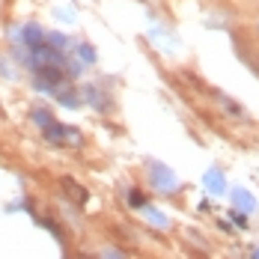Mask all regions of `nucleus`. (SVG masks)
Segmentation results:
<instances>
[{
  "mask_svg": "<svg viewBox=\"0 0 259 259\" xmlns=\"http://www.w3.org/2000/svg\"><path fill=\"white\" fill-rule=\"evenodd\" d=\"M45 137L51 140V143H69V146H80L83 143V137H80L78 128H69V125H60V122H51L48 128H45Z\"/></svg>",
  "mask_w": 259,
  "mask_h": 259,
  "instance_id": "obj_1",
  "label": "nucleus"
},
{
  "mask_svg": "<svg viewBox=\"0 0 259 259\" xmlns=\"http://www.w3.org/2000/svg\"><path fill=\"white\" fill-rule=\"evenodd\" d=\"M149 176H152V185H155L158 191H164V194H170V191H176V176L164 167V164H152V170H149Z\"/></svg>",
  "mask_w": 259,
  "mask_h": 259,
  "instance_id": "obj_2",
  "label": "nucleus"
},
{
  "mask_svg": "<svg viewBox=\"0 0 259 259\" xmlns=\"http://www.w3.org/2000/svg\"><path fill=\"white\" fill-rule=\"evenodd\" d=\"M83 99L93 104V107H99V110H107V107H110V104L104 102L107 96H104L102 90H96V87H87V90H83Z\"/></svg>",
  "mask_w": 259,
  "mask_h": 259,
  "instance_id": "obj_3",
  "label": "nucleus"
},
{
  "mask_svg": "<svg viewBox=\"0 0 259 259\" xmlns=\"http://www.w3.org/2000/svg\"><path fill=\"white\" fill-rule=\"evenodd\" d=\"M206 188L211 194H224V173L221 170H208L206 173Z\"/></svg>",
  "mask_w": 259,
  "mask_h": 259,
  "instance_id": "obj_4",
  "label": "nucleus"
},
{
  "mask_svg": "<svg viewBox=\"0 0 259 259\" xmlns=\"http://www.w3.org/2000/svg\"><path fill=\"white\" fill-rule=\"evenodd\" d=\"M143 214H146V221H149V224H155V227H161V230H164V227H170V221H167V218H164L158 208L143 206Z\"/></svg>",
  "mask_w": 259,
  "mask_h": 259,
  "instance_id": "obj_5",
  "label": "nucleus"
},
{
  "mask_svg": "<svg viewBox=\"0 0 259 259\" xmlns=\"http://www.w3.org/2000/svg\"><path fill=\"white\" fill-rule=\"evenodd\" d=\"M233 200H235V206H241V208H253V200L247 197V191H235Z\"/></svg>",
  "mask_w": 259,
  "mask_h": 259,
  "instance_id": "obj_6",
  "label": "nucleus"
},
{
  "mask_svg": "<svg viewBox=\"0 0 259 259\" xmlns=\"http://www.w3.org/2000/svg\"><path fill=\"white\" fill-rule=\"evenodd\" d=\"M33 122H36V125H42V128H48L54 119H51V113H48V110H36V113H33Z\"/></svg>",
  "mask_w": 259,
  "mask_h": 259,
  "instance_id": "obj_7",
  "label": "nucleus"
},
{
  "mask_svg": "<svg viewBox=\"0 0 259 259\" xmlns=\"http://www.w3.org/2000/svg\"><path fill=\"white\" fill-rule=\"evenodd\" d=\"M78 51H80V60H83V63H96V51H93V45H80Z\"/></svg>",
  "mask_w": 259,
  "mask_h": 259,
  "instance_id": "obj_8",
  "label": "nucleus"
},
{
  "mask_svg": "<svg viewBox=\"0 0 259 259\" xmlns=\"http://www.w3.org/2000/svg\"><path fill=\"white\" fill-rule=\"evenodd\" d=\"M128 203H131V206H134V208H143V206H146V197H143L140 191H131Z\"/></svg>",
  "mask_w": 259,
  "mask_h": 259,
  "instance_id": "obj_9",
  "label": "nucleus"
},
{
  "mask_svg": "<svg viewBox=\"0 0 259 259\" xmlns=\"http://www.w3.org/2000/svg\"><path fill=\"white\" fill-rule=\"evenodd\" d=\"M233 221H235V224H238V227H247V221H244V214H238V211H235V214H233Z\"/></svg>",
  "mask_w": 259,
  "mask_h": 259,
  "instance_id": "obj_10",
  "label": "nucleus"
}]
</instances>
